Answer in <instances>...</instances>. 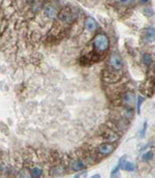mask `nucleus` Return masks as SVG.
I'll return each instance as SVG.
<instances>
[{"label":"nucleus","instance_id":"1","mask_svg":"<svg viewBox=\"0 0 155 178\" xmlns=\"http://www.w3.org/2000/svg\"><path fill=\"white\" fill-rule=\"evenodd\" d=\"M92 46L94 48V53L100 56V54H104L108 49L110 46V41L106 34L104 33H98L95 35L94 39L92 41Z\"/></svg>","mask_w":155,"mask_h":178},{"label":"nucleus","instance_id":"2","mask_svg":"<svg viewBox=\"0 0 155 178\" xmlns=\"http://www.w3.org/2000/svg\"><path fill=\"white\" fill-rule=\"evenodd\" d=\"M77 18L78 13H75V10H72V8L69 7V6H64L58 13V19L61 21L62 23L71 24L72 22H75Z\"/></svg>","mask_w":155,"mask_h":178},{"label":"nucleus","instance_id":"3","mask_svg":"<svg viewBox=\"0 0 155 178\" xmlns=\"http://www.w3.org/2000/svg\"><path fill=\"white\" fill-rule=\"evenodd\" d=\"M123 68V61H122L120 55L117 53H112L108 61V70L112 72H119Z\"/></svg>","mask_w":155,"mask_h":178},{"label":"nucleus","instance_id":"4","mask_svg":"<svg viewBox=\"0 0 155 178\" xmlns=\"http://www.w3.org/2000/svg\"><path fill=\"white\" fill-rule=\"evenodd\" d=\"M116 149V145L112 144V143H104L98 146V153L101 155H108L114 152V150Z\"/></svg>","mask_w":155,"mask_h":178},{"label":"nucleus","instance_id":"5","mask_svg":"<svg viewBox=\"0 0 155 178\" xmlns=\"http://www.w3.org/2000/svg\"><path fill=\"white\" fill-rule=\"evenodd\" d=\"M103 80L106 81L108 83H115L119 80L120 76L118 75V72H112V70H108V68L103 70Z\"/></svg>","mask_w":155,"mask_h":178},{"label":"nucleus","instance_id":"6","mask_svg":"<svg viewBox=\"0 0 155 178\" xmlns=\"http://www.w3.org/2000/svg\"><path fill=\"white\" fill-rule=\"evenodd\" d=\"M154 36H155V31L153 27H149V28H146L144 31V35H143V39L146 43L150 44V43H153L154 41Z\"/></svg>","mask_w":155,"mask_h":178},{"label":"nucleus","instance_id":"7","mask_svg":"<svg viewBox=\"0 0 155 178\" xmlns=\"http://www.w3.org/2000/svg\"><path fill=\"white\" fill-rule=\"evenodd\" d=\"M86 167H87L86 163H84V162L81 160H73V162L71 163V166H70L71 170L75 171V172H81V171H83L84 169H86Z\"/></svg>","mask_w":155,"mask_h":178},{"label":"nucleus","instance_id":"8","mask_svg":"<svg viewBox=\"0 0 155 178\" xmlns=\"http://www.w3.org/2000/svg\"><path fill=\"white\" fill-rule=\"evenodd\" d=\"M122 101L127 106H131L134 104V93L131 91H126L122 95Z\"/></svg>","mask_w":155,"mask_h":178},{"label":"nucleus","instance_id":"9","mask_svg":"<svg viewBox=\"0 0 155 178\" xmlns=\"http://www.w3.org/2000/svg\"><path fill=\"white\" fill-rule=\"evenodd\" d=\"M85 27L88 29L89 31H94L97 28V24H96V21L92 18V17H88L85 20Z\"/></svg>","mask_w":155,"mask_h":178},{"label":"nucleus","instance_id":"10","mask_svg":"<svg viewBox=\"0 0 155 178\" xmlns=\"http://www.w3.org/2000/svg\"><path fill=\"white\" fill-rule=\"evenodd\" d=\"M42 173H44V171H42V169L41 168H39V167H34V168H32L30 170V176L32 178L41 177Z\"/></svg>","mask_w":155,"mask_h":178},{"label":"nucleus","instance_id":"11","mask_svg":"<svg viewBox=\"0 0 155 178\" xmlns=\"http://www.w3.org/2000/svg\"><path fill=\"white\" fill-rule=\"evenodd\" d=\"M121 169L122 170L128 171V172H133V171L135 170V166H134L132 163H130V162H126V160H124L123 163H122V165H121Z\"/></svg>","mask_w":155,"mask_h":178},{"label":"nucleus","instance_id":"12","mask_svg":"<svg viewBox=\"0 0 155 178\" xmlns=\"http://www.w3.org/2000/svg\"><path fill=\"white\" fill-rule=\"evenodd\" d=\"M153 156H154L153 151H147V152H145L142 155V160H145V162H150L153 158Z\"/></svg>","mask_w":155,"mask_h":178},{"label":"nucleus","instance_id":"13","mask_svg":"<svg viewBox=\"0 0 155 178\" xmlns=\"http://www.w3.org/2000/svg\"><path fill=\"white\" fill-rule=\"evenodd\" d=\"M143 61H144L145 64H147V65L151 64V63H152V56H151V54H149V53L144 54V56H143Z\"/></svg>","mask_w":155,"mask_h":178},{"label":"nucleus","instance_id":"14","mask_svg":"<svg viewBox=\"0 0 155 178\" xmlns=\"http://www.w3.org/2000/svg\"><path fill=\"white\" fill-rule=\"evenodd\" d=\"M143 102H144V98L141 95L137 96V113H140V111H141V106H142Z\"/></svg>","mask_w":155,"mask_h":178},{"label":"nucleus","instance_id":"15","mask_svg":"<svg viewBox=\"0 0 155 178\" xmlns=\"http://www.w3.org/2000/svg\"><path fill=\"white\" fill-rule=\"evenodd\" d=\"M91 178H100V175L99 174H95V175H93Z\"/></svg>","mask_w":155,"mask_h":178},{"label":"nucleus","instance_id":"16","mask_svg":"<svg viewBox=\"0 0 155 178\" xmlns=\"http://www.w3.org/2000/svg\"><path fill=\"white\" fill-rule=\"evenodd\" d=\"M80 176H81V174H78L77 176H75V178H80Z\"/></svg>","mask_w":155,"mask_h":178}]
</instances>
